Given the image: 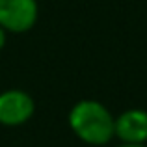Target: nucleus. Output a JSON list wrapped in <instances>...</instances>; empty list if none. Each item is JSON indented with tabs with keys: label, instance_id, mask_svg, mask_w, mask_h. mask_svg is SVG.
I'll list each match as a JSON object with an SVG mask.
<instances>
[{
	"label": "nucleus",
	"instance_id": "7ed1b4c3",
	"mask_svg": "<svg viewBox=\"0 0 147 147\" xmlns=\"http://www.w3.org/2000/svg\"><path fill=\"white\" fill-rule=\"evenodd\" d=\"M34 100L26 91L7 90L0 93V123L17 127L26 123L34 114Z\"/></svg>",
	"mask_w": 147,
	"mask_h": 147
},
{
	"label": "nucleus",
	"instance_id": "f03ea898",
	"mask_svg": "<svg viewBox=\"0 0 147 147\" xmlns=\"http://www.w3.org/2000/svg\"><path fill=\"white\" fill-rule=\"evenodd\" d=\"M37 21L36 0H0V26L7 32L21 34Z\"/></svg>",
	"mask_w": 147,
	"mask_h": 147
},
{
	"label": "nucleus",
	"instance_id": "f257e3e1",
	"mask_svg": "<svg viewBox=\"0 0 147 147\" xmlns=\"http://www.w3.org/2000/svg\"><path fill=\"white\" fill-rule=\"evenodd\" d=\"M73 132L90 145H104L115 136V119L97 100H80L69 112Z\"/></svg>",
	"mask_w": 147,
	"mask_h": 147
},
{
	"label": "nucleus",
	"instance_id": "20e7f679",
	"mask_svg": "<svg viewBox=\"0 0 147 147\" xmlns=\"http://www.w3.org/2000/svg\"><path fill=\"white\" fill-rule=\"evenodd\" d=\"M115 136L123 144H145L147 142V112L127 110L115 119Z\"/></svg>",
	"mask_w": 147,
	"mask_h": 147
},
{
	"label": "nucleus",
	"instance_id": "39448f33",
	"mask_svg": "<svg viewBox=\"0 0 147 147\" xmlns=\"http://www.w3.org/2000/svg\"><path fill=\"white\" fill-rule=\"evenodd\" d=\"M4 43H6V30L0 26V49L4 47Z\"/></svg>",
	"mask_w": 147,
	"mask_h": 147
},
{
	"label": "nucleus",
	"instance_id": "423d86ee",
	"mask_svg": "<svg viewBox=\"0 0 147 147\" xmlns=\"http://www.w3.org/2000/svg\"><path fill=\"white\" fill-rule=\"evenodd\" d=\"M117 147H147V145L145 144H121Z\"/></svg>",
	"mask_w": 147,
	"mask_h": 147
}]
</instances>
